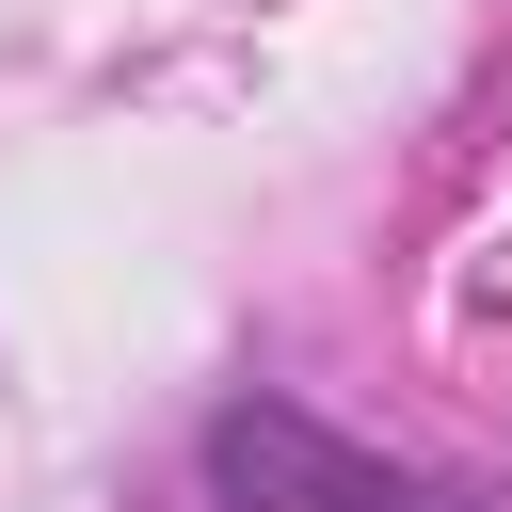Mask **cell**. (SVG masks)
<instances>
[{
  "label": "cell",
  "instance_id": "1",
  "mask_svg": "<svg viewBox=\"0 0 512 512\" xmlns=\"http://www.w3.org/2000/svg\"><path fill=\"white\" fill-rule=\"evenodd\" d=\"M192 480H208V512H480V496L352 448L336 416H304V400H272V384H240V400L192 432Z\"/></svg>",
  "mask_w": 512,
  "mask_h": 512
}]
</instances>
